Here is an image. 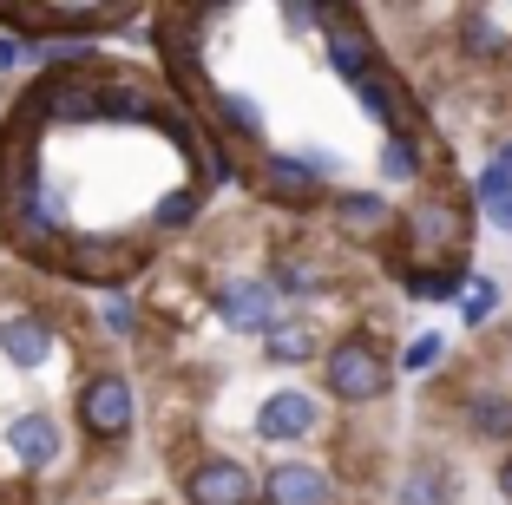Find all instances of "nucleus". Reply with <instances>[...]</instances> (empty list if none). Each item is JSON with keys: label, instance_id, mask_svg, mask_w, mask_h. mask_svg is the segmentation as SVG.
Returning a JSON list of instances; mask_svg holds the SVG:
<instances>
[{"label": "nucleus", "instance_id": "nucleus-9", "mask_svg": "<svg viewBox=\"0 0 512 505\" xmlns=\"http://www.w3.org/2000/svg\"><path fill=\"white\" fill-rule=\"evenodd\" d=\"M329 66H335L342 79H355V86L375 73V66H368V33L355 27L348 14H335V20H329Z\"/></svg>", "mask_w": 512, "mask_h": 505}, {"label": "nucleus", "instance_id": "nucleus-20", "mask_svg": "<svg viewBox=\"0 0 512 505\" xmlns=\"http://www.w3.org/2000/svg\"><path fill=\"white\" fill-rule=\"evenodd\" d=\"M467 40H473V53H499V27L486 14H467Z\"/></svg>", "mask_w": 512, "mask_h": 505}, {"label": "nucleus", "instance_id": "nucleus-13", "mask_svg": "<svg viewBox=\"0 0 512 505\" xmlns=\"http://www.w3.org/2000/svg\"><path fill=\"white\" fill-rule=\"evenodd\" d=\"M480 204H486V217H493L499 230H512V178L499 171V164L480 171Z\"/></svg>", "mask_w": 512, "mask_h": 505}, {"label": "nucleus", "instance_id": "nucleus-1", "mask_svg": "<svg viewBox=\"0 0 512 505\" xmlns=\"http://www.w3.org/2000/svg\"><path fill=\"white\" fill-rule=\"evenodd\" d=\"M322 374H329V394H335V401H348V407L381 401V394H388V361H381L368 342H335L329 361H322Z\"/></svg>", "mask_w": 512, "mask_h": 505}, {"label": "nucleus", "instance_id": "nucleus-14", "mask_svg": "<svg viewBox=\"0 0 512 505\" xmlns=\"http://www.w3.org/2000/svg\"><path fill=\"white\" fill-rule=\"evenodd\" d=\"M401 505H447V473L440 466H414L401 486Z\"/></svg>", "mask_w": 512, "mask_h": 505}, {"label": "nucleus", "instance_id": "nucleus-4", "mask_svg": "<svg viewBox=\"0 0 512 505\" xmlns=\"http://www.w3.org/2000/svg\"><path fill=\"white\" fill-rule=\"evenodd\" d=\"M263 505H335V486H329L322 466L283 460V466H270V479H263Z\"/></svg>", "mask_w": 512, "mask_h": 505}, {"label": "nucleus", "instance_id": "nucleus-2", "mask_svg": "<svg viewBox=\"0 0 512 505\" xmlns=\"http://www.w3.org/2000/svg\"><path fill=\"white\" fill-rule=\"evenodd\" d=\"M79 420H86V433H99V440L132 433V381H125V374H92V381L79 387Z\"/></svg>", "mask_w": 512, "mask_h": 505}, {"label": "nucleus", "instance_id": "nucleus-10", "mask_svg": "<svg viewBox=\"0 0 512 505\" xmlns=\"http://www.w3.org/2000/svg\"><path fill=\"white\" fill-rule=\"evenodd\" d=\"M270 191L289 197V204H309L322 191V164H302V158H270Z\"/></svg>", "mask_w": 512, "mask_h": 505}, {"label": "nucleus", "instance_id": "nucleus-16", "mask_svg": "<svg viewBox=\"0 0 512 505\" xmlns=\"http://www.w3.org/2000/svg\"><path fill=\"white\" fill-rule=\"evenodd\" d=\"M355 92H362V105H368V119L394 125V86H388V79H381V73H368V79H362V86H355Z\"/></svg>", "mask_w": 512, "mask_h": 505}, {"label": "nucleus", "instance_id": "nucleus-8", "mask_svg": "<svg viewBox=\"0 0 512 505\" xmlns=\"http://www.w3.org/2000/svg\"><path fill=\"white\" fill-rule=\"evenodd\" d=\"M0 355L14 361V368H40L53 355V328L40 315H14V322H0Z\"/></svg>", "mask_w": 512, "mask_h": 505}, {"label": "nucleus", "instance_id": "nucleus-21", "mask_svg": "<svg viewBox=\"0 0 512 505\" xmlns=\"http://www.w3.org/2000/svg\"><path fill=\"white\" fill-rule=\"evenodd\" d=\"M493 302H499L493 283H473V289H467V322H486V315H493Z\"/></svg>", "mask_w": 512, "mask_h": 505}, {"label": "nucleus", "instance_id": "nucleus-25", "mask_svg": "<svg viewBox=\"0 0 512 505\" xmlns=\"http://www.w3.org/2000/svg\"><path fill=\"white\" fill-rule=\"evenodd\" d=\"M499 499H506V505H512V460H506V466H499Z\"/></svg>", "mask_w": 512, "mask_h": 505}, {"label": "nucleus", "instance_id": "nucleus-7", "mask_svg": "<svg viewBox=\"0 0 512 505\" xmlns=\"http://www.w3.org/2000/svg\"><path fill=\"white\" fill-rule=\"evenodd\" d=\"M7 453H14L20 466H53L60 460V427H53V414H20L14 427H7Z\"/></svg>", "mask_w": 512, "mask_h": 505}, {"label": "nucleus", "instance_id": "nucleus-19", "mask_svg": "<svg viewBox=\"0 0 512 505\" xmlns=\"http://www.w3.org/2000/svg\"><path fill=\"white\" fill-rule=\"evenodd\" d=\"M414 237H427V243H447V237H460V223H453V210H440V204H427V210H414Z\"/></svg>", "mask_w": 512, "mask_h": 505}, {"label": "nucleus", "instance_id": "nucleus-18", "mask_svg": "<svg viewBox=\"0 0 512 505\" xmlns=\"http://www.w3.org/2000/svg\"><path fill=\"white\" fill-rule=\"evenodd\" d=\"M381 171H388V178H414V171H421L414 138H388V145H381Z\"/></svg>", "mask_w": 512, "mask_h": 505}, {"label": "nucleus", "instance_id": "nucleus-15", "mask_svg": "<svg viewBox=\"0 0 512 505\" xmlns=\"http://www.w3.org/2000/svg\"><path fill=\"white\" fill-rule=\"evenodd\" d=\"M342 223L348 230H375V223H388V204L375 191H355V197H342Z\"/></svg>", "mask_w": 512, "mask_h": 505}, {"label": "nucleus", "instance_id": "nucleus-6", "mask_svg": "<svg viewBox=\"0 0 512 505\" xmlns=\"http://www.w3.org/2000/svg\"><path fill=\"white\" fill-rule=\"evenodd\" d=\"M256 433L263 440H302V433H316V401L309 394H270L263 414H256Z\"/></svg>", "mask_w": 512, "mask_h": 505}, {"label": "nucleus", "instance_id": "nucleus-11", "mask_svg": "<svg viewBox=\"0 0 512 505\" xmlns=\"http://www.w3.org/2000/svg\"><path fill=\"white\" fill-rule=\"evenodd\" d=\"M467 427L480 433V440H512V394H473Z\"/></svg>", "mask_w": 512, "mask_h": 505}, {"label": "nucleus", "instance_id": "nucleus-23", "mask_svg": "<svg viewBox=\"0 0 512 505\" xmlns=\"http://www.w3.org/2000/svg\"><path fill=\"white\" fill-rule=\"evenodd\" d=\"M106 328H119V335H132V328H138V315H132V302H125V296L106 302Z\"/></svg>", "mask_w": 512, "mask_h": 505}, {"label": "nucleus", "instance_id": "nucleus-17", "mask_svg": "<svg viewBox=\"0 0 512 505\" xmlns=\"http://www.w3.org/2000/svg\"><path fill=\"white\" fill-rule=\"evenodd\" d=\"M217 112H224V119L237 125L243 138H256V132H263V119H256V105L243 99V92H217Z\"/></svg>", "mask_w": 512, "mask_h": 505}, {"label": "nucleus", "instance_id": "nucleus-26", "mask_svg": "<svg viewBox=\"0 0 512 505\" xmlns=\"http://www.w3.org/2000/svg\"><path fill=\"white\" fill-rule=\"evenodd\" d=\"M499 171H506V178H512V145H499Z\"/></svg>", "mask_w": 512, "mask_h": 505}, {"label": "nucleus", "instance_id": "nucleus-22", "mask_svg": "<svg viewBox=\"0 0 512 505\" xmlns=\"http://www.w3.org/2000/svg\"><path fill=\"white\" fill-rule=\"evenodd\" d=\"M434 361H440V335H421V342L407 348V368H414V374H421V368H434Z\"/></svg>", "mask_w": 512, "mask_h": 505}, {"label": "nucleus", "instance_id": "nucleus-12", "mask_svg": "<svg viewBox=\"0 0 512 505\" xmlns=\"http://www.w3.org/2000/svg\"><path fill=\"white\" fill-rule=\"evenodd\" d=\"M263 348H270V361H316V328L309 322H276L270 335H263Z\"/></svg>", "mask_w": 512, "mask_h": 505}, {"label": "nucleus", "instance_id": "nucleus-5", "mask_svg": "<svg viewBox=\"0 0 512 505\" xmlns=\"http://www.w3.org/2000/svg\"><path fill=\"white\" fill-rule=\"evenodd\" d=\"M217 315H224L230 328H243V335H270L276 328V289L270 283H224Z\"/></svg>", "mask_w": 512, "mask_h": 505}, {"label": "nucleus", "instance_id": "nucleus-24", "mask_svg": "<svg viewBox=\"0 0 512 505\" xmlns=\"http://www.w3.org/2000/svg\"><path fill=\"white\" fill-rule=\"evenodd\" d=\"M27 53H33L27 40H14V33H0V73H14V66L27 60Z\"/></svg>", "mask_w": 512, "mask_h": 505}, {"label": "nucleus", "instance_id": "nucleus-3", "mask_svg": "<svg viewBox=\"0 0 512 505\" xmlns=\"http://www.w3.org/2000/svg\"><path fill=\"white\" fill-rule=\"evenodd\" d=\"M184 499L191 505H250L256 479H250L243 460H204V466H191V479H184Z\"/></svg>", "mask_w": 512, "mask_h": 505}]
</instances>
